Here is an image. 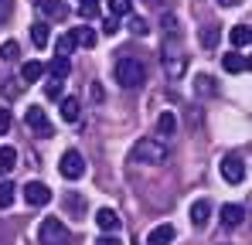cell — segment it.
<instances>
[{
    "label": "cell",
    "mask_w": 252,
    "mask_h": 245,
    "mask_svg": "<svg viewBox=\"0 0 252 245\" xmlns=\"http://www.w3.org/2000/svg\"><path fill=\"white\" fill-rule=\"evenodd\" d=\"M170 150L167 143H160V140H136L133 143V150H129V160L133 163H150V167H157V163H167Z\"/></svg>",
    "instance_id": "1"
},
{
    "label": "cell",
    "mask_w": 252,
    "mask_h": 245,
    "mask_svg": "<svg viewBox=\"0 0 252 245\" xmlns=\"http://www.w3.org/2000/svg\"><path fill=\"white\" fill-rule=\"evenodd\" d=\"M113 75H116V82H120L123 89H140V85L147 82V68H143V61H136V58H120L116 68H113Z\"/></svg>",
    "instance_id": "2"
},
{
    "label": "cell",
    "mask_w": 252,
    "mask_h": 245,
    "mask_svg": "<svg viewBox=\"0 0 252 245\" xmlns=\"http://www.w3.org/2000/svg\"><path fill=\"white\" fill-rule=\"evenodd\" d=\"M38 242L41 245H65L68 242V228L62 218H44L38 225Z\"/></svg>",
    "instance_id": "3"
},
{
    "label": "cell",
    "mask_w": 252,
    "mask_h": 245,
    "mask_svg": "<svg viewBox=\"0 0 252 245\" xmlns=\"http://www.w3.org/2000/svg\"><path fill=\"white\" fill-rule=\"evenodd\" d=\"M58 170H62L65 181H79V177L85 174L82 153H79V150H65V153H62V163H58Z\"/></svg>",
    "instance_id": "4"
},
{
    "label": "cell",
    "mask_w": 252,
    "mask_h": 245,
    "mask_svg": "<svg viewBox=\"0 0 252 245\" xmlns=\"http://www.w3.org/2000/svg\"><path fill=\"white\" fill-rule=\"evenodd\" d=\"M24 201L31 204V208H44V204L51 201V187H48V184H41V181L24 184Z\"/></svg>",
    "instance_id": "5"
},
{
    "label": "cell",
    "mask_w": 252,
    "mask_h": 245,
    "mask_svg": "<svg viewBox=\"0 0 252 245\" xmlns=\"http://www.w3.org/2000/svg\"><path fill=\"white\" fill-rule=\"evenodd\" d=\"M24 122H28V129H31V133H38L41 140L51 136V122H48V116H44V109H38V106L24 113Z\"/></svg>",
    "instance_id": "6"
},
{
    "label": "cell",
    "mask_w": 252,
    "mask_h": 245,
    "mask_svg": "<svg viewBox=\"0 0 252 245\" xmlns=\"http://www.w3.org/2000/svg\"><path fill=\"white\" fill-rule=\"evenodd\" d=\"M221 177H225L228 184H242V181H246V163L239 160V157H225V160H221Z\"/></svg>",
    "instance_id": "7"
},
{
    "label": "cell",
    "mask_w": 252,
    "mask_h": 245,
    "mask_svg": "<svg viewBox=\"0 0 252 245\" xmlns=\"http://www.w3.org/2000/svg\"><path fill=\"white\" fill-rule=\"evenodd\" d=\"M174 225H157V228H150V235H147V245H174Z\"/></svg>",
    "instance_id": "8"
},
{
    "label": "cell",
    "mask_w": 252,
    "mask_h": 245,
    "mask_svg": "<svg viewBox=\"0 0 252 245\" xmlns=\"http://www.w3.org/2000/svg\"><path fill=\"white\" fill-rule=\"evenodd\" d=\"M95 225H99L102 232H116V228H120V214H116L113 208H99V211H95Z\"/></svg>",
    "instance_id": "9"
},
{
    "label": "cell",
    "mask_w": 252,
    "mask_h": 245,
    "mask_svg": "<svg viewBox=\"0 0 252 245\" xmlns=\"http://www.w3.org/2000/svg\"><path fill=\"white\" fill-rule=\"evenodd\" d=\"M208 218H211V204L205 201V198L191 204V225H194V228H205V225H208Z\"/></svg>",
    "instance_id": "10"
},
{
    "label": "cell",
    "mask_w": 252,
    "mask_h": 245,
    "mask_svg": "<svg viewBox=\"0 0 252 245\" xmlns=\"http://www.w3.org/2000/svg\"><path fill=\"white\" fill-rule=\"evenodd\" d=\"M242 214H246L242 204H225L221 208V225L225 228H235V225H242Z\"/></svg>",
    "instance_id": "11"
},
{
    "label": "cell",
    "mask_w": 252,
    "mask_h": 245,
    "mask_svg": "<svg viewBox=\"0 0 252 245\" xmlns=\"http://www.w3.org/2000/svg\"><path fill=\"white\" fill-rule=\"evenodd\" d=\"M48 72H51V79H55V82H65V79H68V72H72V61L62 58V55H55L51 65H48Z\"/></svg>",
    "instance_id": "12"
},
{
    "label": "cell",
    "mask_w": 252,
    "mask_h": 245,
    "mask_svg": "<svg viewBox=\"0 0 252 245\" xmlns=\"http://www.w3.org/2000/svg\"><path fill=\"white\" fill-rule=\"evenodd\" d=\"M221 68L232 72V75H239V72L249 68V58H246V55H225V58H221Z\"/></svg>",
    "instance_id": "13"
},
{
    "label": "cell",
    "mask_w": 252,
    "mask_h": 245,
    "mask_svg": "<svg viewBox=\"0 0 252 245\" xmlns=\"http://www.w3.org/2000/svg\"><path fill=\"white\" fill-rule=\"evenodd\" d=\"M62 120L65 122L79 120V99H75V95H65V99H62Z\"/></svg>",
    "instance_id": "14"
},
{
    "label": "cell",
    "mask_w": 252,
    "mask_h": 245,
    "mask_svg": "<svg viewBox=\"0 0 252 245\" xmlns=\"http://www.w3.org/2000/svg\"><path fill=\"white\" fill-rule=\"evenodd\" d=\"M41 75H44L41 61H24V65H21V79H24V82H38Z\"/></svg>",
    "instance_id": "15"
},
{
    "label": "cell",
    "mask_w": 252,
    "mask_h": 245,
    "mask_svg": "<svg viewBox=\"0 0 252 245\" xmlns=\"http://www.w3.org/2000/svg\"><path fill=\"white\" fill-rule=\"evenodd\" d=\"M14 167H17V150L14 147H0V170L10 174Z\"/></svg>",
    "instance_id": "16"
},
{
    "label": "cell",
    "mask_w": 252,
    "mask_h": 245,
    "mask_svg": "<svg viewBox=\"0 0 252 245\" xmlns=\"http://www.w3.org/2000/svg\"><path fill=\"white\" fill-rule=\"evenodd\" d=\"M249 41H252L249 24H235V28H232V44H235V48H246Z\"/></svg>",
    "instance_id": "17"
},
{
    "label": "cell",
    "mask_w": 252,
    "mask_h": 245,
    "mask_svg": "<svg viewBox=\"0 0 252 245\" xmlns=\"http://www.w3.org/2000/svg\"><path fill=\"white\" fill-rule=\"evenodd\" d=\"M164 68H167L170 79H177V75L184 72V58H181V55H164Z\"/></svg>",
    "instance_id": "18"
},
{
    "label": "cell",
    "mask_w": 252,
    "mask_h": 245,
    "mask_svg": "<svg viewBox=\"0 0 252 245\" xmlns=\"http://www.w3.org/2000/svg\"><path fill=\"white\" fill-rule=\"evenodd\" d=\"M31 41H34L38 48H44V44L51 41V31H48V24H44V21H38V24L31 28Z\"/></svg>",
    "instance_id": "19"
},
{
    "label": "cell",
    "mask_w": 252,
    "mask_h": 245,
    "mask_svg": "<svg viewBox=\"0 0 252 245\" xmlns=\"http://www.w3.org/2000/svg\"><path fill=\"white\" fill-rule=\"evenodd\" d=\"M72 34H75V44H82V48L95 44V31L92 28H72Z\"/></svg>",
    "instance_id": "20"
},
{
    "label": "cell",
    "mask_w": 252,
    "mask_h": 245,
    "mask_svg": "<svg viewBox=\"0 0 252 245\" xmlns=\"http://www.w3.org/2000/svg\"><path fill=\"white\" fill-rule=\"evenodd\" d=\"M109 14L113 17H129L133 14V0H109Z\"/></svg>",
    "instance_id": "21"
},
{
    "label": "cell",
    "mask_w": 252,
    "mask_h": 245,
    "mask_svg": "<svg viewBox=\"0 0 252 245\" xmlns=\"http://www.w3.org/2000/svg\"><path fill=\"white\" fill-rule=\"evenodd\" d=\"M218 41H221V28H205L201 31V48H218Z\"/></svg>",
    "instance_id": "22"
},
{
    "label": "cell",
    "mask_w": 252,
    "mask_h": 245,
    "mask_svg": "<svg viewBox=\"0 0 252 245\" xmlns=\"http://www.w3.org/2000/svg\"><path fill=\"white\" fill-rule=\"evenodd\" d=\"M174 129H177V120H174V113H164V116L157 120V133H160V136H174Z\"/></svg>",
    "instance_id": "23"
},
{
    "label": "cell",
    "mask_w": 252,
    "mask_h": 245,
    "mask_svg": "<svg viewBox=\"0 0 252 245\" xmlns=\"http://www.w3.org/2000/svg\"><path fill=\"white\" fill-rule=\"evenodd\" d=\"M72 51H75V34L68 31V34H62V38H58V55H62V58H68Z\"/></svg>",
    "instance_id": "24"
},
{
    "label": "cell",
    "mask_w": 252,
    "mask_h": 245,
    "mask_svg": "<svg viewBox=\"0 0 252 245\" xmlns=\"http://www.w3.org/2000/svg\"><path fill=\"white\" fill-rule=\"evenodd\" d=\"M17 55H21L17 41H3V44H0V58H3V61H17Z\"/></svg>",
    "instance_id": "25"
},
{
    "label": "cell",
    "mask_w": 252,
    "mask_h": 245,
    "mask_svg": "<svg viewBox=\"0 0 252 245\" xmlns=\"http://www.w3.org/2000/svg\"><path fill=\"white\" fill-rule=\"evenodd\" d=\"M14 198H17V187L14 184H0V208H10Z\"/></svg>",
    "instance_id": "26"
},
{
    "label": "cell",
    "mask_w": 252,
    "mask_h": 245,
    "mask_svg": "<svg viewBox=\"0 0 252 245\" xmlns=\"http://www.w3.org/2000/svg\"><path fill=\"white\" fill-rule=\"evenodd\" d=\"M194 89H198V95L205 92V95H215V79L211 75H198L194 79Z\"/></svg>",
    "instance_id": "27"
},
{
    "label": "cell",
    "mask_w": 252,
    "mask_h": 245,
    "mask_svg": "<svg viewBox=\"0 0 252 245\" xmlns=\"http://www.w3.org/2000/svg\"><path fill=\"white\" fill-rule=\"evenodd\" d=\"M38 7H41L48 17H58L62 14V0H38Z\"/></svg>",
    "instance_id": "28"
},
{
    "label": "cell",
    "mask_w": 252,
    "mask_h": 245,
    "mask_svg": "<svg viewBox=\"0 0 252 245\" xmlns=\"http://www.w3.org/2000/svg\"><path fill=\"white\" fill-rule=\"evenodd\" d=\"M75 3H79L82 17H95V10H99V0H75Z\"/></svg>",
    "instance_id": "29"
},
{
    "label": "cell",
    "mask_w": 252,
    "mask_h": 245,
    "mask_svg": "<svg viewBox=\"0 0 252 245\" xmlns=\"http://www.w3.org/2000/svg\"><path fill=\"white\" fill-rule=\"evenodd\" d=\"M10 10H14V0H0V24L10 21Z\"/></svg>",
    "instance_id": "30"
},
{
    "label": "cell",
    "mask_w": 252,
    "mask_h": 245,
    "mask_svg": "<svg viewBox=\"0 0 252 245\" xmlns=\"http://www.w3.org/2000/svg\"><path fill=\"white\" fill-rule=\"evenodd\" d=\"M44 95H48V99H62V82H48Z\"/></svg>",
    "instance_id": "31"
},
{
    "label": "cell",
    "mask_w": 252,
    "mask_h": 245,
    "mask_svg": "<svg viewBox=\"0 0 252 245\" xmlns=\"http://www.w3.org/2000/svg\"><path fill=\"white\" fill-rule=\"evenodd\" d=\"M7 129H10V109H3V106H0V136H3Z\"/></svg>",
    "instance_id": "32"
},
{
    "label": "cell",
    "mask_w": 252,
    "mask_h": 245,
    "mask_svg": "<svg viewBox=\"0 0 252 245\" xmlns=\"http://www.w3.org/2000/svg\"><path fill=\"white\" fill-rule=\"evenodd\" d=\"M129 31H133V34H147V21L133 17V21H129Z\"/></svg>",
    "instance_id": "33"
},
{
    "label": "cell",
    "mask_w": 252,
    "mask_h": 245,
    "mask_svg": "<svg viewBox=\"0 0 252 245\" xmlns=\"http://www.w3.org/2000/svg\"><path fill=\"white\" fill-rule=\"evenodd\" d=\"M102 31H106V34H116V31H120V24H116V17H109V21L102 24Z\"/></svg>",
    "instance_id": "34"
},
{
    "label": "cell",
    "mask_w": 252,
    "mask_h": 245,
    "mask_svg": "<svg viewBox=\"0 0 252 245\" xmlns=\"http://www.w3.org/2000/svg\"><path fill=\"white\" fill-rule=\"evenodd\" d=\"M95 245H123V242H120L116 235H102V239H99V242H95Z\"/></svg>",
    "instance_id": "35"
},
{
    "label": "cell",
    "mask_w": 252,
    "mask_h": 245,
    "mask_svg": "<svg viewBox=\"0 0 252 245\" xmlns=\"http://www.w3.org/2000/svg\"><path fill=\"white\" fill-rule=\"evenodd\" d=\"M218 3H221V7H235L239 0H218Z\"/></svg>",
    "instance_id": "36"
}]
</instances>
